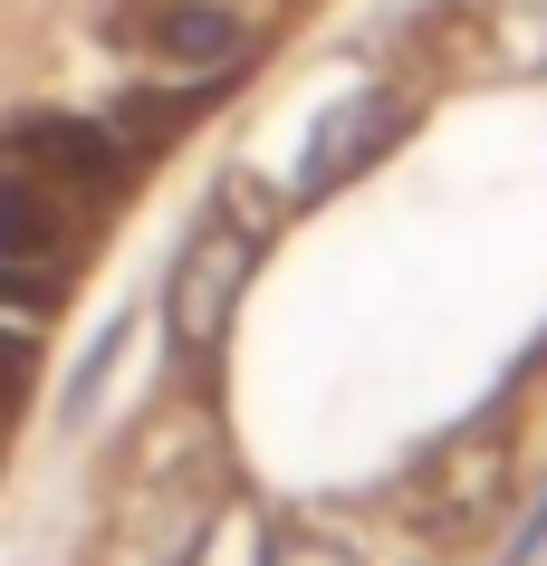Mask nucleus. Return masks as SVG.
I'll use <instances>...</instances> for the list:
<instances>
[{"label": "nucleus", "instance_id": "f257e3e1", "mask_svg": "<svg viewBox=\"0 0 547 566\" xmlns=\"http://www.w3.org/2000/svg\"><path fill=\"white\" fill-rule=\"evenodd\" d=\"M260 231H270V202H250V182H221V202L192 221L173 279H164L173 346H192V356L221 346V327H231V307H241V289H250V269H260Z\"/></svg>", "mask_w": 547, "mask_h": 566}, {"label": "nucleus", "instance_id": "f03ea898", "mask_svg": "<svg viewBox=\"0 0 547 566\" xmlns=\"http://www.w3.org/2000/svg\"><path fill=\"white\" fill-rule=\"evenodd\" d=\"M221 500H231L221 451H202L192 471H182V461H145V471L125 480V547H135L145 566H182L202 537H212Z\"/></svg>", "mask_w": 547, "mask_h": 566}, {"label": "nucleus", "instance_id": "7ed1b4c3", "mask_svg": "<svg viewBox=\"0 0 547 566\" xmlns=\"http://www.w3.org/2000/svg\"><path fill=\"white\" fill-rule=\"evenodd\" d=\"M116 39H135L154 67H173L182 87H192V77L241 67L250 39H260V20H241V0H154L145 20H125Z\"/></svg>", "mask_w": 547, "mask_h": 566}, {"label": "nucleus", "instance_id": "20e7f679", "mask_svg": "<svg viewBox=\"0 0 547 566\" xmlns=\"http://www.w3.org/2000/svg\"><path fill=\"white\" fill-rule=\"evenodd\" d=\"M403 125H413V96H403V87L336 96L327 116H317V135H307V154H298V202H317V192H336V182H356L375 154H395Z\"/></svg>", "mask_w": 547, "mask_h": 566}, {"label": "nucleus", "instance_id": "39448f33", "mask_svg": "<svg viewBox=\"0 0 547 566\" xmlns=\"http://www.w3.org/2000/svg\"><path fill=\"white\" fill-rule=\"evenodd\" d=\"M499 461H509V432H490V422H471L461 442H442V451H432V471H423L432 518H471V509L499 490Z\"/></svg>", "mask_w": 547, "mask_h": 566}, {"label": "nucleus", "instance_id": "423d86ee", "mask_svg": "<svg viewBox=\"0 0 547 566\" xmlns=\"http://www.w3.org/2000/svg\"><path fill=\"white\" fill-rule=\"evenodd\" d=\"M490 20L509 39V59H547V0H490Z\"/></svg>", "mask_w": 547, "mask_h": 566}, {"label": "nucleus", "instance_id": "0eeeda50", "mask_svg": "<svg viewBox=\"0 0 547 566\" xmlns=\"http://www.w3.org/2000/svg\"><path fill=\"white\" fill-rule=\"evenodd\" d=\"M270 566H356V547H346V537H317V528H278Z\"/></svg>", "mask_w": 547, "mask_h": 566}, {"label": "nucleus", "instance_id": "6e6552de", "mask_svg": "<svg viewBox=\"0 0 547 566\" xmlns=\"http://www.w3.org/2000/svg\"><path fill=\"white\" fill-rule=\"evenodd\" d=\"M20 394H30V336L0 327V432H10V413H20Z\"/></svg>", "mask_w": 547, "mask_h": 566}]
</instances>
